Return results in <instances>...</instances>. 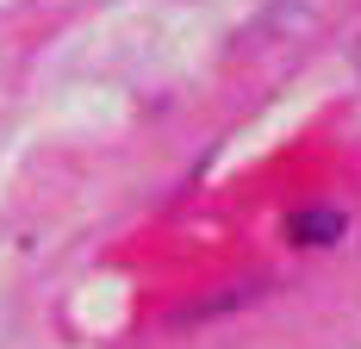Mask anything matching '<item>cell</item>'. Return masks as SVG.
<instances>
[{"label": "cell", "instance_id": "cell-1", "mask_svg": "<svg viewBox=\"0 0 361 349\" xmlns=\"http://www.w3.org/2000/svg\"><path fill=\"white\" fill-rule=\"evenodd\" d=\"M343 231H349V212H343V206H330V200H312V206L287 212V237H293V244H305V249L336 244Z\"/></svg>", "mask_w": 361, "mask_h": 349}]
</instances>
